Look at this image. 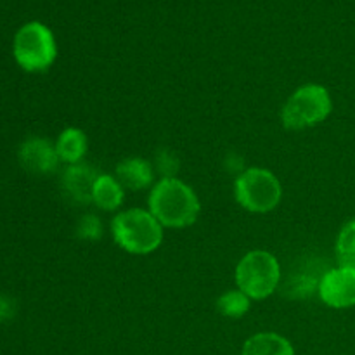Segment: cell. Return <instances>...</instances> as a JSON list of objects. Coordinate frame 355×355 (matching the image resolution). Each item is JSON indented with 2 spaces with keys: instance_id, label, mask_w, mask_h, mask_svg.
Returning <instances> with one entry per match:
<instances>
[{
  "instance_id": "cell-1",
  "label": "cell",
  "mask_w": 355,
  "mask_h": 355,
  "mask_svg": "<svg viewBox=\"0 0 355 355\" xmlns=\"http://www.w3.org/2000/svg\"><path fill=\"white\" fill-rule=\"evenodd\" d=\"M148 210L165 229H186L200 217L201 201L184 180L163 177L149 191Z\"/></svg>"
},
{
  "instance_id": "cell-2",
  "label": "cell",
  "mask_w": 355,
  "mask_h": 355,
  "mask_svg": "<svg viewBox=\"0 0 355 355\" xmlns=\"http://www.w3.org/2000/svg\"><path fill=\"white\" fill-rule=\"evenodd\" d=\"M111 236L123 252L130 255H149L162 246L165 227L148 208H127L111 220Z\"/></svg>"
},
{
  "instance_id": "cell-3",
  "label": "cell",
  "mask_w": 355,
  "mask_h": 355,
  "mask_svg": "<svg viewBox=\"0 0 355 355\" xmlns=\"http://www.w3.org/2000/svg\"><path fill=\"white\" fill-rule=\"evenodd\" d=\"M234 281L250 300H266L281 284L279 260L266 250H252L236 266Z\"/></svg>"
},
{
  "instance_id": "cell-4",
  "label": "cell",
  "mask_w": 355,
  "mask_h": 355,
  "mask_svg": "<svg viewBox=\"0 0 355 355\" xmlns=\"http://www.w3.org/2000/svg\"><path fill=\"white\" fill-rule=\"evenodd\" d=\"M12 54L17 66L28 73H40L51 68L58 58V44L49 26L40 21L23 24L14 35Z\"/></svg>"
},
{
  "instance_id": "cell-5",
  "label": "cell",
  "mask_w": 355,
  "mask_h": 355,
  "mask_svg": "<svg viewBox=\"0 0 355 355\" xmlns=\"http://www.w3.org/2000/svg\"><path fill=\"white\" fill-rule=\"evenodd\" d=\"M333 111L331 94L319 83L298 87L281 110V121L288 130H304L322 123Z\"/></svg>"
},
{
  "instance_id": "cell-6",
  "label": "cell",
  "mask_w": 355,
  "mask_h": 355,
  "mask_svg": "<svg viewBox=\"0 0 355 355\" xmlns=\"http://www.w3.org/2000/svg\"><path fill=\"white\" fill-rule=\"evenodd\" d=\"M234 198L241 208L252 214H269L283 200V186L270 170L250 166L234 180Z\"/></svg>"
},
{
  "instance_id": "cell-7",
  "label": "cell",
  "mask_w": 355,
  "mask_h": 355,
  "mask_svg": "<svg viewBox=\"0 0 355 355\" xmlns=\"http://www.w3.org/2000/svg\"><path fill=\"white\" fill-rule=\"evenodd\" d=\"M318 295L331 309L355 307V270L342 266L326 270L319 281Z\"/></svg>"
},
{
  "instance_id": "cell-8",
  "label": "cell",
  "mask_w": 355,
  "mask_h": 355,
  "mask_svg": "<svg viewBox=\"0 0 355 355\" xmlns=\"http://www.w3.org/2000/svg\"><path fill=\"white\" fill-rule=\"evenodd\" d=\"M19 162L28 172L40 173V175L52 173L61 163L55 153V146L44 137L26 139L19 148Z\"/></svg>"
},
{
  "instance_id": "cell-9",
  "label": "cell",
  "mask_w": 355,
  "mask_h": 355,
  "mask_svg": "<svg viewBox=\"0 0 355 355\" xmlns=\"http://www.w3.org/2000/svg\"><path fill=\"white\" fill-rule=\"evenodd\" d=\"M99 173L87 163L66 166L61 186L66 196L78 205L92 203V187Z\"/></svg>"
},
{
  "instance_id": "cell-10",
  "label": "cell",
  "mask_w": 355,
  "mask_h": 355,
  "mask_svg": "<svg viewBox=\"0 0 355 355\" xmlns=\"http://www.w3.org/2000/svg\"><path fill=\"white\" fill-rule=\"evenodd\" d=\"M114 177L128 191H142L156 184L155 168L151 163L144 158H137V156L118 163Z\"/></svg>"
},
{
  "instance_id": "cell-11",
  "label": "cell",
  "mask_w": 355,
  "mask_h": 355,
  "mask_svg": "<svg viewBox=\"0 0 355 355\" xmlns=\"http://www.w3.org/2000/svg\"><path fill=\"white\" fill-rule=\"evenodd\" d=\"M125 201V187L110 173H99L92 187V203L103 211H116Z\"/></svg>"
},
{
  "instance_id": "cell-12",
  "label": "cell",
  "mask_w": 355,
  "mask_h": 355,
  "mask_svg": "<svg viewBox=\"0 0 355 355\" xmlns=\"http://www.w3.org/2000/svg\"><path fill=\"white\" fill-rule=\"evenodd\" d=\"M54 146L59 162L66 163V165H76V163H82V159L85 158L89 141H87V135L82 128L68 127L59 134Z\"/></svg>"
},
{
  "instance_id": "cell-13",
  "label": "cell",
  "mask_w": 355,
  "mask_h": 355,
  "mask_svg": "<svg viewBox=\"0 0 355 355\" xmlns=\"http://www.w3.org/2000/svg\"><path fill=\"white\" fill-rule=\"evenodd\" d=\"M241 355H295V349L286 336L279 333L263 331L246 340Z\"/></svg>"
},
{
  "instance_id": "cell-14",
  "label": "cell",
  "mask_w": 355,
  "mask_h": 355,
  "mask_svg": "<svg viewBox=\"0 0 355 355\" xmlns=\"http://www.w3.org/2000/svg\"><path fill=\"white\" fill-rule=\"evenodd\" d=\"M252 307V300L241 290H229L217 298V311L224 318L241 319Z\"/></svg>"
},
{
  "instance_id": "cell-15",
  "label": "cell",
  "mask_w": 355,
  "mask_h": 355,
  "mask_svg": "<svg viewBox=\"0 0 355 355\" xmlns=\"http://www.w3.org/2000/svg\"><path fill=\"white\" fill-rule=\"evenodd\" d=\"M338 266L355 270V220L347 222L336 238Z\"/></svg>"
},
{
  "instance_id": "cell-16",
  "label": "cell",
  "mask_w": 355,
  "mask_h": 355,
  "mask_svg": "<svg viewBox=\"0 0 355 355\" xmlns=\"http://www.w3.org/2000/svg\"><path fill=\"white\" fill-rule=\"evenodd\" d=\"M103 222H101L97 215L92 214L83 215L78 220V225H76V234H78V238L85 239V241H99L103 238Z\"/></svg>"
},
{
  "instance_id": "cell-17",
  "label": "cell",
  "mask_w": 355,
  "mask_h": 355,
  "mask_svg": "<svg viewBox=\"0 0 355 355\" xmlns=\"http://www.w3.org/2000/svg\"><path fill=\"white\" fill-rule=\"evenodd\" d=\"M156 168L162 173V179L163 177H175V172L179 170V162L170 151H162L156 159Z\"/></svg>"
}]
</instances>
